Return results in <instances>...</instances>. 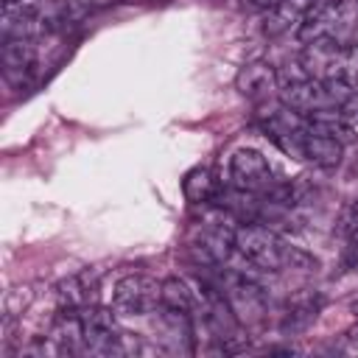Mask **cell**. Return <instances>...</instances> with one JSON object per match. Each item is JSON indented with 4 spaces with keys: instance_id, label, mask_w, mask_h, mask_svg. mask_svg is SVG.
<instances>
[{
    "instance_id": "6da1fadb",
    "label": "cell",
    "mask_w": 358,
    "mask_h": 358,
    "mask_svg": "<svg viewBox=\"0 0 358 358\" xmlns=\"http://www.w3.org/2000/svg\"><path fill=\"white\" fill-rule=\"evenodd\" d=\"M235 252L252 263L260 271H282V268H313L316 260L305 255L299 246L285 243L274 229L257 224V221H243L235 229Z\"/></svg>"
},
{
    "instance_id": "e0dca14e",
    "label": "cell",
    "mask_w": 358,
    "mask_h": 358,
    "mask_svg": "<svg viewBox=\"0 0 358 358\" xmlns=\"http://www.w3.org/2000/svg\"><path fill=\"white\" fill-rule=\"evenodd\" d=\"M338 115L347 123H358V90H352L341 103H338Z\"/></svg>"
},
{
    "instance_id": "4fadbf2b",
    "label": "cell",
    "mask_w": 358,
    "mask_h": 358,
    "mask_svg": "<svg viewBox=\"0 0 358 358\" xmlns=\"http://www.w3.org/2000/svg\"><path fill=\"white\" fill-rule=\"evenodd\" d=\"M299 157L308 159V162H313L316 168H336V165H341L344 143L305 129L302 143H299Z\"/></svg>"
},
{
    "instance_id": "8fae6325",
    "label": "cell",
    "mask_w": 358,
    "mask_h": 358,
    "mask_svg": "<svg viewBox=\"0 0 358 358\" xmlns=\"http://www.w3.org/2000/svg\"><path fill=\"white\" fill-rule=\"evenodd\" d=\"M235 87L241 95L252 98V101H268V95L277 87V67L263 62V59H255V62H246L241 70H238V78H235Z\"/></svg>"
},
{
    "instance_id": "ac0fdd59",
    "label": "cell",
    "mask_w": 358,
    "mask_h": 358,
    "mask_svg": "<svg viewBox=\"0 0 358 358\" xmlns=\"http://www.w3.org/2000/svg\"><path fill=\"white\" fill-rule=\"evenodd\" d=\"M238 3H241L243 8H266V11H268L277 0H238Z\"/></svg>"
},
{
    "instance_id": "277c9868",
    "label": "cell",
    "mask_w": 358,
    "mask_h": 358,
    "mask_svg": "<svg viewBox=\"0 0 358 358\" xmlns=\"http://www.w3.org/2000/svg\"><path fill=\"white\" fill-rule=\"evenodd\" d=\"M221 294L227 296L232 313L238 316L241 324H260L266 319L268 302L266 291L243 271H224L221 277Z\"/></svg>"
},
{
    "instance_id": "3957f363",
    "label": "cell",
    "mask_w": 358,
    "mask_h": 358,
    "mask_svg": "<svg viewBox=\"0 0 358 358\" xmlns=\"http://www.w3.org/2000/svg\"><path fill=\"white\" fill-rule=\"evenodd\" d=\"M81 324H84V344H81V355H126L129 344L126 336L115 319V313L109 308L101 305H90L81 308Z\"/></svg>"
},
{
    "instance_id": "7c38bea8",
    "label": "cell",
    "mask_w": 358,
    "mask_h": 358,
    "mask_svg": "<svg viewBox=\"0 0 358 358\" xmlns=\"http://www.w3.org/2000/svg\"><path fill=\"white\" fill-rule=\"evenodd\" d=\"M316 3L319 0H277L263 17V34L274 39L288 31H296Z\"/></svg>"
},
{
    "instance_id": "52a82bcc",
    "label": "cell",
    "mask_w": 358,
    "mask_h": 358,
    "mask_svg": "<svg viewBox=\"0 0 358 358\" xmlns=\"http://www.w3.org/2000/svg\"><path fill=\"white\" fill-rule=\"evenodd\" d=\"M280 98L288 109H294L302 117L310 112H319V109H338L336 95L316 76H305V78H296V81L280 87Z\"/></svg>"
},
{
    "instance_id": "ba28073f",
    "label": "cell",
    "mask_w": 358,
    "mask_h": 358,
    "mask_svg": "<svg viewBox=\"0 0 358 358\" xmlns=\"http://www.w3.org/2000/svg\"><path fill=\"white\" fill-rule=\"evenodd\" d=\"M3 78L11 87H28L36 78L39 45L36 39H3Z\"/></svg>"
},
{
    "instance_id": "8992f818",
    "label": "cell",
    "mask_w": 358,
    "mask_h": 358,
    "mask_svg": "<svg viewBox=\"0 0 358 358\" xmlns=\"http://www.w3.org/2000/svg\"><path fill=\"white\" fill-rule=\"evenodd\" d=\"M229 182L232 187H241L249 193H268L277 185L268 159L257 148H238L229 157Z\"/></svg>"
},
{
    "instance_id": "5b68a950",
    "label": "cell",
    "mask_w": 358,
    "mask_h": 358,
    "mask_svg": "<svg viewBox=\"0 0 358 358\" xmlns=\"http://www.w3.org/2000/svg\"><path fill=\"white\" fill-rule=\"evenodd\" d=\"M162 305V282L148 274H126L117 280L112 308L123 316H148Z\"/></svg>"
},
{
    "instance_id": "d6986e66",
    "label": "cell",
    "mask_w": 358,
    "mask_h": 358,
    "mask_svg": "<svg viewBox=\"0 0 358 358\" xmlns=\"http://www.w3.org/2000/svg\"><path fill=\"white\" fill-rule=\"evenodd\" d=\"M352 313H355V316H358V299H355V305H352Z\"/></svg>"
},
{
    "instance_id": "9c48e42d",
    "label": "cell",
    "mask_w": 358,
    "mask_h": 358,
    "mask_svg": "<svg viewBox=\"0 0 358 358\" xmlns=\"http://www.w3.org/2000/svg\"><path fill=\"white\" fill-rule=\"evenodd\" d=\"M48 34V17L28 3H3V39H39Z\"/></svg>"
},
{
    "instance_id": "5bb4252c",
    "label": "cell",
    "mask_w": 358,
    "mask_h": 358,
    "mask_svg": "<svg viewBox=\"0 0 358 358\" xmlns=\"http://www.w3.org/2000/svg\"><path fill=\"white\" fill-rule=\"evenodd\" d=\"M319 310H322V296H319V294H310V291L296 294V296H291L288 305H285L280 330H282V333H299V330H305L308 324L316 322Z\"/></svg>"
},
{
    "instance_id": "9a60e30c",
    "label": "cell",
    "mask_w": 358,
    "mask_h": 358,
    "mask_svg": "<svg viewBox=\"0 0 358 358\" xmlns=\"http://www.w3.org/2000/svg\"><path fill=\"white\" fill-rule=\"evenodd\" d=\"M182 193H185V199H187L190 204H210V201H215V196L221 193V182L215 179V173H213L210 168L199 165V168H193V171L185 173V179H182Z\"/></svg>"
},
{
    "instance_id": "30bf717a",
    "label": "cell",
    "mask_w": 358,
    "mask_h": 358,
    "mask_svg": "<svg viewBox=\"0 0 358 358\" xmlns=\"http://www.w3.org/2000/svg\"><path fill=\"white\" fill-rule=\"evenodd\" d=\"M56 302L64 310H81L98 305V274L92 268L76 271L56 282Z\"/></svg>"
},
{
    "instance_id": "7a4b0ae2",
    "label": "cell",
    "mask_w": 358,
    "mask_h": 358,
    "mask_svg": "<svg viewBox=\"0 0 358 358\" xmlns=\"http://www.w3.org/2000/svg\"><path fill=\"white\" fill-rule=\"evenodd\" d=\"M358 28V0H324L316 3L302 25L294 31L302 45L313 42H347Z\"/></svg>"
},
{
    "instance_id": "ffe728a7",
    "label": "cell",
    "mask_w": 358,
    "mask_h": 358,
    "mask_svg": "<svg viewBox=\"0 0 358 358\" xmlns=\"http://www.w3.org/2000/svg\"><path fill=\"white\" fill-rule=\"evenodd\" d=\"M6 3H22V0H6Z\"/></svg>"
},
{
    "instance_id": "2e32d148",
    "label": "cell",
    "mask_w": 358,
    "mask_h": 358,
    "mask_svg": "<svg viewBox=\"0 0 358 358\" xmlns=\"http://www.w3.org/2000/svg\"><path fill=\"white\" fill-rule=\"evenodd\" d=\"M162 305L171 310L193 313L199 308V291L185 277H168L162 280Z\"/></svg>"
}]
</instances>
